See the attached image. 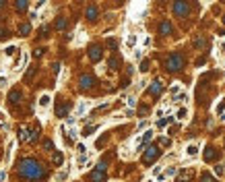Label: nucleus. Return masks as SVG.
Instances as JSON below:
<instances>
[{
    "label": "nucleus",
    "instance_id": "34",
    "mask_svg": "<svg viewBox=\"0 0 225 182\" xmlns=\"http://www.w3.org/2000/svg\"><path fill=\"white\" fill-rule=\"evenodd\" d=\"M76 151H79V153H87V147H85L83 143H79V145H76Z\"/></svg>",
    "mask_w": 225,
    "mask_h": 182
},
{
    "label": "nucleus",
    "instance_id": "32",
    "mask_svg": "<svg viewBox=\"0 0 225 182\" xmlns=\"http://www.w3.org/2000/svg\"><path fill=\"white\" fill-rule=\"evenodd\" d=\"M161 170H163V166H155L151 174H153V176H159V174H161Z\"/></svg>",
    "mask_w": 225,
    "mask_h": 182
},
{
    "label": "nucleus",
    "instance_id": "21",
    "mask_svg": "<svg viewBox=\"0 0 225 182\" xmlns=\"http://www.w3.org/2000/svg\"><path fill=\"white\" fill-rule=\"evenodd\" d=\"M27 141H29V143L37 141V130H29V128H27Z\"/></svg>",
    "mask_w": 225,
    "mask_h": 182
},
{
    "label": "nucleus",
    "instance_id": "13",
    "mask_svg": "<svg viewBox=\"0 0 225 182\" xmlns=\"http://www.w3.org/2000/svg\"><path fill=\"white\" fill-rule=\"evenodd\" d=\"M161 89H163V87H161V81H153V85H151V93H153V95H159V93H161Z\"/></svg>",
    "mask_w": 225,
    "mask_h": 182
},
{
    "label": "nucleus",
    "instance_id": "29",
    "mask_svg": "<svg viewBox=\"0 0 225 182\" xmlns=\"http://www.w3.org/2000/svg\"><path fill=\"white\" fill-rule=\"evenodd\" d=\"M200 182H215V178H213L211 174H202V178H200Z\"/></svg>",
    "mask_w": 225,
    "mask_h": 182
},
{
    "label": "nucleus",
    "instance_id": "1",
    "mask_svg": "<svg viewBox=\"0 0 225 182\" xmlns=\"http://www.w3.org/2000/svg\"><path fill=\"white\" fill-rule=\"evenodd\" d=\"M19 174L27 180H37V178H43V170L35 159H23L19 163Z\"/></svg>",
    "mask_w": 225,
    "mask_h": 182
},
{
    "label": "nucleus",
    "instance_id": "26",
    "mask_svg": "<svg viewBox=\"0 0 225 182\" xmlns=\"http://www.w3.org/2000/svg\"><path fill=\"white\" fill-rule=\"evenodd\" d=\"M8 35H10V33H8L6 29H2V27H0V42H6V39H8Z\"/></svg>",
    "mask_w": 225,
    "mask_h": 182
},
{
    "label": "nucleus",
    "instance_id": "28",
    "mask_svg": "<svg viewBox=\"0 0 225 182\" xmlns=\"http://www.w3.org/2000/svg\"><path fill=\"white\" fill-rule=\"evenodd\" d=\"M205 46V37H196L194 39V48H202Z\"/></svg>",
    "mask_w": 225,
    "mask_h": 182
},
{
    "label": "nucleus",
    "instance_id": "44",
    "mask_svg": "<svg viewBox=\"0 0 225 182\" xmlns=\"http://www.w3.org/2000/svg\"><path fill=\"white\" fill-rule=\"evenodd\" d=\"M39 35H41V37H46V35H48V27H41V33Z\"/></svg>",
    "mask_w": 225,
    "mask_h": 182
},
{
    "label": "nucleus",
    "instance_id": "40",
    "mask_svg": "<svg viewBox=\"0 0 225 182\" xmlns=\"http://www.w3.org/2000/svg\"><path fill=\"white\" fill-rule=\"evenodd\" d=\"M159 143H161V145H171V141L165 139V137H163V139H159Z\"/></svg>",
    "mask_w": 225,
    "mask_h": 182
},
{
    "label": "nucleus",
    "instance_id": "19",
    "mask_svg": "<svg viewBox=\"0 0 225 182\" xmlns=\"http://www.w3.org/2000/svg\"><path fill=\"white\" fill-rule=\"evenodd\" d=\"M93 182H103L105 180V172H101V170H97V172H93Z\"/></svg>",
    "mask_w": 225,
    "mask_h": 182
},
{
    "label": "nucleus",
    "instance_id": "7",
    "mask_svg": "<svg viewBox=\"0 0 225 182\" xmlns=\"http://www.w3.org/2000/svg\"><path fill=\"white\" fill-rule=\"evenodd\" d=\"M157 155H159V151H157V147H147V153H145V157H143V159L147 161V163H149L151 159H155Z\"/></svg>",
    "mask_w": 225,
    "mask_h": 182
},
{
    "label": "nucleus",
    "instance_id": "49",
    "mask_svg": "<svg viewBox=\"0 0 225 182\" xmlns=\"http://www.w3.org/2000/svg\"><path fill=\"white\" fill-rule=\"evenodd\" d=\"M221 120H225V112H223V114H221Z\"/></svg>",
    "mask_w": 225,
    "mask_h": 182
},
{
    "label": "nucleus",
    "instance_id": "17",
    "mask_svg": "<svg viewBox=\"0 0 225 182\" xmlns=\"http://www.w3.org/2000/svg\"><path fill=\"white\" fill-rule=\"evenodd\" d=\"M14 6H17L19 13H25L27 10V0H14Z\"/></svg>",
    "mask_w": 225,
    "mask_h": 182
},
{
    "label": "nucleus",
    "instance_id": "20",
    "mask_svg": "<svg viewBox=\"0 0 225 182\" xmlns=\"http://www.w3.org/2000/svg\"><path fill=\"white\" fill-rule=\"evenodd\" d=\"M19 31H21V35H29L31 33V25H29V23H21Z\"/></svg>",
    "mask_w": 225,
    "mask_h": 182
},
{
    "label": "nucleus",
    "instance_id": "10",
    "mask_svg": "<svg viewBox=\"0 0 225 182\" xmlns=\"http://www.w3.org/2000/svg\"><path fill=\"white\" fill-rule=\"evenodd\" d=\"M186 155H188V157H196V155H198V145L190 143V145L186 147Z\"/></svg>",
    "mask_w": 225,
    "mask_h": 182
},
{
    "label": "nucleus",
    "instance_id": "53",
    "mask_svg": "<svg viewBox=\"0 0 225 182\" xmlns=\"http://www.w3.org/2000/svg\"><path fill=\"white\" fill-rule=\"evenodd\" d=\"M221 2H225V0H221Z\"/></svg>",
    "mask_w": 225,
    "mask_h": 182
},
{
    "label": "nucleus",
    "instance_id": "51",
    "mask_svg": "<svg viewBox=\"0 0 225 182\" xmlns=\"http://www.w3.org/2000/svg\"><path fill=\"white\" fill-rule=\"evenodd\" d=\"M159 2H165V0H159Z\"/></svg>",
    "mask_w": 225,
    "mask_h": 182
},
{
    "label": "nucleus",
    "instance_id": "46",
    "mask_svg": "<svg viewBox=\"0 0 225 182\" xmlns=\"http://www.w3.org/2000/svg\"><path fill=\"white\" fill-rule=\"evenodd\" d=\"M4 6H6V0H0V10H2Z\"/></svg>",
    "mask_w": 225,
    "mask_h": 182
},
{
    "label": "nucleus",
    "instance_id": "31",
    "mask_svg": "<svg viewBox=\"0 0 225 182\" xmlns=\"http://www.w3.org/2000/svg\"><path fill=\"white\" fill-rule=\"evenodd\" d=\"M215 112H217V114H223V112H225V101H221V104L215 108Z\"/></svg>",
    "mask_w": 225,
    "mask_h": 182
},
{
    "label": "nucleus",
    "instance_id": "41",
    "mask_svg": "<svg viewBox=\"0 0 225 182\" xmlns=\"http://www.w3.org/2000/svg\"><path fill=\"white\" fill-rule=\"evenodd\" d=\"M6 180V172H4V170H0V182H4Z\"/></svg>",
    "mask_w": 225,
    "mask_h": 182
},
{
    "label": "nucleus",
    "instance_id": "35",
    "mask_svg": "<svg viewBox=\"0 0 225 182\" xmlns=\"http://www.w3.org/2000/svg\"><path fill=\"white\" fill-rule=\"evenodd\" d=\"M14 52H17V48H14V46H8L6 48V56H13Z\"/></svg>",
    "mask_w": 225,
    "mask_h": 182
},
{
    "label": "nucleus",
    "instance_id": "12",
    "mask_svg": "<svg viewBox=\"0 0 225 182\" xmlns=\"http://www.w3.org/2000/svg\"><path fill=\"white\" fill-rule=\"evenodd\" d=\"M56 114H58L60 118H64V116L68 114V104H60L58 108H56Z\"/></svg>",
    "mask_w": 225,
    "mask_h": 182
},
{
    "label": "nucleus",
    "instance_id": "22",
    "mask_svg": "<svg viewBox=\"0 0 225 182\" xmlns=\"http://www.w3.org/2000/svg\"><path fill=\"white\" fill-rule=\"evenodd\" d=\"M186 116H188V110H186V108H180V110H178V114H176L178 120H184Z\"/></svg>",
    "mask_w": 225,
    "mask_h": 182
},
{
    "label": "nucleus",
    "instance_id": "48",
    "mask_svg": "<svg viewBox=\"0 0 225 182\" xmlns=\"http://www.w3.org/2000/svg\"><path fill=\"white\" fill-rule=\"evenodd\" d=\"M4 83H6V79H4V77H0V85H4Z\"/></svg>",
    "mask_w": 225,
    "mask_h": 182
},
{
    "label": "nucleus",
    "instance_id": "9",
    "mask_svg": "<svg viewBox=\"0 0 225 182\" xmlns=\"http://www.w3.org/2000/svg\"><path fill=\"white\" fill-rule=\"evenodd\" d=\"M21 91H17V89H13L10 93H8V99H10V104H21Z\"/></svg>",
    "mask_w": 225,
    "mask_h": 182
},
{
    "label": "nucleus",
    "instance_id": "42",
    "mask_svg": "<svg viewBox=\"0 0 225 182\" xmlns=\"http://www.w3.org/2000/svg\"><path fill=\"white\" fill-rule=\"evenodd\" d=\"M138 112H141V116H145V114L149 112V110H147V105H141V110H138Z\"/></svg>",
    "mask_w": 225,
    "mask_h": 182
},
{
    "label": "nucleus",
    "instance_id": "52",
    "mask_svg": "<svg viewBox=\"0 0 225 182\" xmlns=\"http://www.w3.org/2000/svg\"><path fill=\"white\" fill-rule=\"evenodd\" d=\"M223 23H225V17H223Z\"/></svg>",
    "mask_w": 225,
    "mask_h": 182
},
{
    "label": "nucleus",
    "instance_id": "15",
    "mask_svg": "<svg viewBox=\"0 0 225 182\" xmlns=\"http://www.w3.org/2000/svg\"><path fill=\"white\" fill-rule=\"evenodd\" d=\"M87 19H89V21H95V19H97V6L91 4V6L87 8Z\"/></svg>",
    "mask_w": 225,
    "mask_h": 182
},
{
    "label": "nucleus",
    "instance_id": "23",
    "mask_svg": "<svg viewBox=\"0 0 225 182\" xmlns=\"http://www.w3.org/2000/svg\"><path fill=\"white\" fill-rule=\"evenodd\" d=\"M215 155H217V153H215V149L209 147V149H207V153H205V159H207V161H211V159H215Z\"/></svg>",
    "mask_w": 225,
    "mask_h": 182
},
{
    "label": "nucleus",
    "instance_id": "37",
    "mask_svg": "<svg viewBox=\"0 0 225 182\" xmlns=\"http://www.w3.org/2000/svg\"><path fill=\"white\" fill-rule=\"evenodd\" d=\"M137 43V35H130L128 37V46H134Z\"/></svg>",
    "mask_w": 225,
    "mask_h": 182
},
{
    "label": "nucleus",
    "instance_id": "43",
    "mask_svg": "<svg viewBox=\"0 0 225 182\" xmlns=\"http://www.w3.org/2000/svg\"><path fill=\"white\" fill-rule=\"evenodd\" d=\"M215 174H217V176L223 174V168H221V166H215Z\"/></svg>",
    "mask_w": 225,
    "mask_h": 182
},
{
    "label": "nucleus",
    "instance_id": "25",
    "mask_svg": "<svg viewBox=\"0 0 225 182\" xmlns=\"http://www.w3.org/2000/svg\"><path fill=\"white\" fill-rule=\"evenodd\" d=\"M64 27H66V19H64V17H60V19L56 21V29H60V31H62Z\"/></svg>",
    "mask_w": 225,
    "mask_h": 182
},
{
    "label": "nucleus",
    "instance_id": "18",
    "mask_svg": "<svg viewBox=\"0 0 225 182\" xmlns=\"http://www.w3.org/2000/svg\"><path fill=\"white\" fill-rule=\"evenodd\" d=\"M50 101H52V97H50L48 93H43V95L39 97V108H48V105H50Z\"/></svg>",
    "mask_w": 225,
    "mask_h": 182
},
{
    "label": "nucleus",
    "instance_id": "11",
    "mask_svg": "<svg viewBox=\"0 0 225 182\" xmlns=\"http://www.w3.org/2000/svg\"><path fill=\"white\" fill-rule=\"evenodd\" d=\"M13 149H14V143L10 141V143L6 145V151H4V161H6V163L10 161V157H13Z\"/></svg>",
    "mask_w": 225,
    "mask_h": 182
},
{
    "label": "nucleus",
    "instance_id": "47",
    "mask_svg": "<svg viewBox=\"0 0 225 182\" xmlns=\"http://www.w3.org/2000/svg\"><path fill=\"white\" fill-rule=\"evenodd\" d=\"M43 4H46V0H39V2H37V8H39V6H43Z\"/></svg>",
    "mask_w": 225,
    "mask_h": 182
},
{
    "label": "nucleus",
    "instance_id": "3",
    "mask_svg": "<svg viewBox=\"0 0 225 182\" xmlns=\"http://www.w3.org/2000/svg\"><path fill=\"white\" fill-rule=\"evenodd\" d=\"M188 13H190V6H188V2L186 0H176L174 2V14L176 17H188Z\"/></svg>",
    "mask_w": 225,
    "mask_h": 182
},
{
    "label": "nucleus",
    "instance_id": "27",
    "mask_svg": "<svg viewBox=\"0 0 225 182\" xmlns=\"http://www.w3.org/2000/svg\"><path fill=\"white\" fill-rule=\"evenodd\" d=\"M52 159H54V163H56V166H60V163H62V153H60V151H56Z\"/></svg>",
    "mask_w": 225,
    "mask_h": 182
},
{
    "label": "nucleus",
    "instance_id": "24",
    "mask_svg": "<svg viewBox=\"0 0 225 182\" xmlns=\"http://www.w3.org/2000/svg\"><path fill=\"white\" fill-rule=\"evenodd\" d=\"M118 64H120V58H118V56L109 58V68H118Z\"/></svg>",
    "mask_w": 225,
    "mask_h": 182
},
{
    "label": "nucleus",
    "instance_id": "4",
    "mask_svg": "<svg viewBox=\"0 0 225 182\" xmlns=\"http://www.w3.org/2000/svg\"><path fill=\"white\" fill-rule=\"evenodd\" d=\"M101 56H103V50L99 48V46H91V48H89V58H91L93 62H99Z\"/></svg>",
    "mask_w": 225,
    "mask_h": 182
},
{
    "label": "nucleus",
    "instance_id": "33",
    "mask_svg": "<svg viewBox=\"0 0 225 182\" xmlns=\"http://www.w3.org/2000/svg\"><path fill=\"white\" fill-rule=\"evenodd\" d=\"M141 70H143V72L149 70V60H143V62H141Z\"/></svg>",
    "mask_w": 225,
    "mask_h": 182
},
{
    "label": "nucleus",
    "instance_id": "50",
    "mask_svg": "<svg viewBox=\"0 0 225 182\" xmlns=\"http://www.w3.org/2000/svg\"><path fill=\"white\" fill-rule=\"evenodd\" d=\"M145 182H153V180H145Z\"/></svg>",
    "mask_w": 225,
    "mask_h": 182
},
{
    "label": "nucleus",
    "instance_id": "45",
    "mask_svg": "<svg viewBox=\"0 0 225 182\" xmlns=\"http://www.w3.org/2000/svg\"><path fill=\"white\" fill-rule=\"evenodd\" d=\"M33 54H35V56H37V58H39L41 54H43V50H41V48H37V50H35V52H33Z\"/></svg>",
    "mask_w": 225,
    "mask_h": 182
},
{
    "label": "nucleus",
    "instance_id": "2",
    "mask_svg": "<svg viewBox=\"0 0 225 182\" xmlns=\"http://www.w3.org/2000/svg\"><path fill=\"white\" fill-rule=\"evenodd\" d=\"M182 66H184V56H182V54H178V52L170 54L167 62H165V68L170 70V72H178Z\"/></svg>",
    "mask_w": 225,
    "mask_h": 182
},
{
    "label": "nucleus",
    "instance_id": "38",
    "mask_svg": "<svg viewBox=\"0 0 225 182\" xmlns=\"http://www.w3.org/2000/svg\"><path fill=\"white\" fill-rule=\"evenodd\" d=\"M108 46L114 50V48H116V39H114V37H109V39H108Z\"/></svg>",
    "mask_w": 225,
    "mask_h": 182
},
{
    "label": "nucleus",
    "instance_id": "30",
    "mask_svg": "<svg viewBox=\"0 0 225 182\" xmlns=\"http://www.w3.org/2000/svg\"><path fill=\"white\" fill-rule=\"evenodd\" d=\"M43 149H48V151H52V149H54V143H52V141H43Z\"/></svg>",
    "mask_w": 225,
    "mask_h": 182
},
{
    "label": "nucleus",
    "instance_id": "36",
    "mask_svg": "<svg viewBox=\"0 0 225 182\" xmlns=\"http://www.w3.org/2000/svg\"><path fill=\"white\" fill-rule=\"evenodd\" d=\"M33 75H35V68H33V66H31V68L27 70V75H25V79H27V81H29V79L33 77Z\"/></svg>",
    "mask_w": 225,
    "mask_h": 182
},
{
    "label": "nucleus",
    "instance_id": "16",
    "mask_svg": "<svg viewBox=\"0 0 225 182\" xmlns=\"http://www.w3.org/2000/svg\"><path fill=\"white\" fill-rule=\"evenodd\" d=\"M68 176H70V168H64V170L60 172V174L56 176V182H64L66 178H68Z\"/></svg>",
    "mask_w": 225,
    "mask_h": 182
},
{
    "label": "nucleus",
    "instance_id": "6",
    "mask_svg": "<svg viewBox=\"0 0 225 182\" xmlns=\"http://www.w3.org/2000/svg\"><path fill=\"white\" fill-rule=\"evenodd\" d=\"M93 87V77L91 75H83L81 77V89H91Z\"/></svg>",
    "mask_w": 225,
    "mask_h": 182
},
{
    "label": "nucleus",
    "instance_id": "8",
    "mask_svg": "<svg viewBox=\"0 0 225 182\" xmlns=\"http://www.w3.org/2000/svg\"><path fill=\"white\" fill-rule=\"evenodd\" d=\"M159 33L161 35H170L171 33V23L170 21H161V25H159Z\"/></svg>",
    "mask_w": 225,
    "mask_h": 182
},
{
    "label": "nucleus",
    "instance_id": "39",
    "mask_svg": "<svg viewBox=\"0 0 225 182\" xmlns=\"http://www.w3.org/2000/svg\"><path fill=\"white\" fill-rule=\"evenodd\" d=\"M186 99H188V95H186V93H182V95H178L176 101H186Z\"/></svg>",
    "mask_w": 225,
    "mask_h": 182
},
{
    "label": "nucleus",
    "instance_id": "14",
    "mask_svg": "<svg viewBox=\"0 0 225 182\" xmlns=\"http://www.w3.org/2000/svg\"><path fill=\"white\" fill-rule=\"evenodd\" d=\"M97 128H99V124H93V126H87V128H83V137H85V139H87V137H91V134H93V133H95V130H97Z\"/></svg>",
    "mask_w": 225,
    "mask_h": 182
},
{
    "label": "nucleus",
    "instance_id": "5",
    "mask_svg": "<svg viewBox=\"0 0 225 182\" xmlns=\"http://www.w3.org/2000/svg\"><path fill=\"white\" fill-rule=\"evenodd\" d=\"M176 172H178V170H176V166H170V168L165 170L163 174H159V176H157V182H165L167 178H171V176H176Z\"/></svg>",
    "mask_w": 225,
    "mask_h": 182
}]
</instances>
